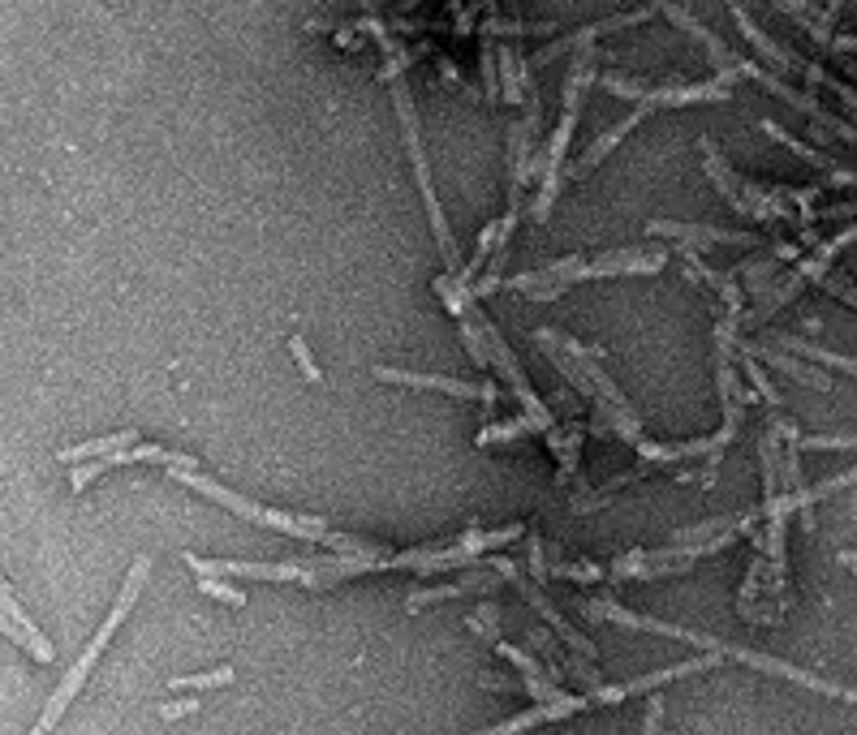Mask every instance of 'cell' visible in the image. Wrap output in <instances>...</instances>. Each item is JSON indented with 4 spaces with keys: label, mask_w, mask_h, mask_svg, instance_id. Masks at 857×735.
<instances>
[{
    "label": "cell",
    "mask_w": 857,
    "mask_h": 735,
    "mask_svg": "<svg viewBox=\"0 0 857 735\" xmlns=\"http://www.w3.org/2000/svg\"><path fill=\"white\" fill-rule=\"evenodd\" d=\"M198 705H203V702H195V693H190V697H181V702H156V718L173 723V718H186V714H195Z\"/></svg>",
    "instance_id": "cell-32"
},
{
    "label": "cell",
    "mask_w": 857,
    "mask_h": 735,
    "mask_svg": "<svg viewBox=\"0 0 857 735\" xmlns=\"http://www.w3.org/2000/svg\"><path fill=\"white\" fill-rule=\"evenodd\" d=\"M229 679H233V667H211V672L168 679V693H207V688H220V684H229Z\"/></svg>",
    "instance_id": "cell-23"
},
{
    "label": "cell",
    "mask_w": 857,
    "mask_h": 735,
    "mask_svg": "<svg viewBox=\"0 0 857 735\" xmlns=\"http://www.w3.org/2000/svg\"><path fill=\"white\" fill-rule=\"evenodd\" d=\"M138 439V430H121V435H104V439H91V444H73V448H61L57 460H69V465H82V460H99V456H112V451H126Z\"/></svg>",
    "instance_id": "cell-20"
},
{
    "label": "cell",
    "mask_w": 857,
    "mask_h": 735,
    "mask_svg": "<svg viewBox=\"0 0 857 735\" xmlns=\"http://www.w3.org/2000/svg\"><path fill=\"white\" fill-rule=\"evenodd\" d=\"M698 156H702V168H707L711 186L725 193L728 207H732L737 216H746V220H759V225L797 220V211H792L789 202H785L780 186H755V181H746V177H741V172H737V168L725 160V151H720L711 138H698Z\"/></svg>",
    "instance_id": "cell-9"
},
{
    "label": "cell",
    "mask_w": 857,
    "mask_h": 735,
    "mask_svg": "<svg viewBox=\"0 0 857 735\" xmlns=\"http://www.w3.org/2000/svg\"><path fill=\"white\" fill-rule=\"evenodd\" d=\"M380 384H401V387H423V391H444V396H457V400H483L495 405L500 387L495 384H465V379H449V375H418V370H396V366H375L371 370Z\"/></svg>",
    "instance_id": "cell-15"
},
{
    "label": "cell",
    "mask_w": 857,
    "mask_h": 735,
    "mask_svg": "<svg viewBox=\"0 0 857 735\" xmlns=\"http://www.w3.org/2000/svg\"><path fill=\"white\" fill-rule=\"evenodd\" d=\"M474 568H495V573L504 576V580H509V585H513V589H518V594L526 598L530 607L539 610V619H543V624H548V628H552L556 637L569 640V649H573L578 658H587V663H599V649H594L591 640L582 637V633H578V628H573V624L564 619L561 610L552 607V598H548V594L539 589V580H526V576L518 573V564H513V559H504V555H483V559H479Z\"/></svg>",
    "instance_id": "cell-12"
},
{
    "label": "cell",
    "mask_w": 857,
    "mask_h": 735,
    "mask_svg": "<svg viewBox=\"0 0 857 735\" xmlns=\"http://www.w3.org/2000/svg\"><path fill=\"white\" fill-rule=\"evenodd\" d=\"M483 684H487V688H500V693H513V688H518V684L504 679V675H483Z\"/></svg>",
    "instance_id": "cell-36"
},
{
    "label": "cell",
    "mask_w": 857,
    "mask_h": 735,
    "mask_svg": "<svg viewBox=\"0 0 857 735\" xmlns=\"http://www.w3.org/2000/svg\"><path fill=\"white\" fill-rule=\"evenodd\" d=\"M737 538H746V534H720V538H711V543L663 546V550H629V555L608 564V576H612V580H656V576H668V573H686L693 559H707V555L732 546Z\"/></svg>",
    "instance_id": "cell-11"
},
{
    "label": "cell",
    "mask_w": 857,
    "mask_h": 735,
    "mask_svg": "<svg viewBox=\"0 0 857 735\" xmlns=\"http://www.w3.org/2000/svg\"><path fill=\"white\" fill-rule=\"evenodd\" d=\"M462 310H465V319L479 327V336H483V345H487V357H492V366L500 370V379L513 387V396L522 400L526 417L534 421V426H539V435H552V430H556V417L548 414V405H543V400H539V391L530 387L526 370H522L518 352L509 349V340L500 336V327H495V322L483 315V306H479L474 288H462Z\"/></svg>",
    "instance_id": "cell-10"
},
{
    "label": "cell",
    "mask_w": 857,
    "mask_h": 735,
    "mask_svg": "<svg viewBox=\"0 0 857 735\" xmlns=\"http://www.w3.org/2000/svg\"><path fill=\"white\" fill-rule=\"evenodd\" d=\"M737 357H741V366H746V375H750V384H755V391H759L762 400L771 405V409H780V391H776V384L767 379V370H762V361L759 357H750L746 349H737Z\"/></svg>",
    "instance_id": "cell-27"
},
{
    "label": "cell",
    "mask_w": 857,
    "mask_h": 735,
    "mask_svg": "<svg viewBox=\"0 0 857 735\" xmlns=\"http://www.w3.org/2000/svg\"><path fill=\"white\" fill-rule=\"evenodd\" d=\"M840 564H845L849 573H857V550H845V555H840Z\"/></svg>",
    "instance_id": "cell-37"
},
{
    "label": "cell",
    "mask_w": 857,
    "mask_h": 735,
    "mask_svg": "<svg viewBox=\"0 0 857 735\" xmlns=\"http://www.w3.org/2000/svg\"><path fill=\"white\" fill-rule=\"evenodd\" d=\"M0 615H9V619H13V624L27 633V637H31L35 658H39V663H52V658H57V645H52V640H48L43 633H39V628H35V619L27 615V607L18 603V594H13L4 580H0Z\"/></svg>",
    "instance_id": "cell-19"
},
{
    "label": "cell",
    "mask_w": 857,
    "mask_h": 735,
    "mask_svg": "<svg viewBox=\"0 0 857 735\" xmlns=\"http://www.w3.org/2000/svg\"><path fill=\"white\" fill-rule=\"evenodd\" d=\"M289 352H294L297 370H302V375H306L311 384H319V379H324V375H319V366H315V357H311V349H306V340H302V336H294V340H289Z\"/></svg>",
    "instance_id": "cell-31"
},
{
    "label": "cell",
    "mask_w": 857,
    "mask_h": 735,
    "mask_svg": "<svg viewBox=\"0 0 857 735\" xmlns=\"http://www.w3.org/2000/svg\"><path fill=\"white\" fill-rule=\"evenodd\" d=\"M530 645L548 658V672H552V679L569 675V658H564V649L556 645V633H552V628H530Z\"/></svg>",
    "instance_id": "cell-24"
},
{
    "label": "cell",
    "mask_w": 857,
    "mask_h": 735,
    "mask_svg": "<svg viewBox=\"0 0 857 735\" xmlns=\"http://www.w3.org/2000/svg\"><path fill=\"white\" fill-rule=\"evenodd\" d=\"M147 576H151V559L147 555H138L130 564V573H126V580H121V594H117V603H112V610H108V619L96 628V637H91V645L78 654V663L69 667V675L61 679V688L52 693V702L43 705V714H39V723L31 727V735H52V727L66 718V709L69 702L82 693V684L91 679V672H96V663H99V654H104V645L112 640V633L126 624V615L134 610V603H138V594H142V585H147Z\"/></svg>",
    "instance_id": "cell-8"
},
{
    "label": "cell",
    "mask_w": 857,
    "mask_h": 735,
    "mask_svg": "<svg viewBox=\"0 0 857 735\" xmlns=\"http://www.w3.org/2000/svg\"><path fill=\"white\" fill-rule=\"evenodd\" d=\"M806 451H857V435H801Z\"/></svg>",
    "instance_id": "cell-29"
},
{
    "label": "cell",
    "mask_w": 857,
    "mask_h": 735,
    "mask_svg": "<svg viewBox=\"0 0 857 735\" xmlns=\"http://www.w3.org/2000/svg\"><path fill=\"white\" fill-rule=\"evenodd\" d=\"M582 435H587L582 426H573L569 435H564V430H552V435H543V439H548V448H552V456L561 460V481H569V474L578 469V451H582Z\"/></svg>",
    "instance_id": "cell-22"
},
{
    "label": "cell",
    "mask_w": 857,
    "mask_h": 735,
    "mask_svg": "<svg viewBox=\"0 0 857 735\" xmlns=\"http://www.w3.org/2000/svg\"><path fill=\"white\" fill-rule=\"evenodd\" d=\"M599 82V52L587 48L578 52V61L569 64V78H564V108H561V121L552 129L548 147L539 151V193L530 202V216L534 225H543L556 207V198L564 190V177H569V142H573V129H578V117H582V99Z\"/></svg>",
    "instance_id": "cell-7"
},
{
    "label": "cell",
    "mask_w": 857,
    "mask_h": 735,
    "mask_svg": "<svg viewBox=\"0 0 857 735\" xmlns=\"http://www.w3.org/2000/svg\"><path fill=\"white\" fill-rule=\"evenodd\" d=\"M548 576H564V580H603L608 568H603V564H591V559H556V564H548Z\"/></svg>",
    "instance_id": "cell-26"
},
{
    "label": "cell",
    "mask_w": 857,
    "mask_h": 735,
    "mask_svg": "<svg viewBox=\"0 0 857 735\" xmlns=\"http://www.w3.org/2000/svg\"><path fill=\"white\" fill-rule=\"evenodd\" d=\"M504 576L495 573H487V568H474V573L465 576V580H457V585H431V589H414L410 594V603H405V610L414 615V610H423V607H431V603H444V598H462V594H487V589H495Z\"/></svg>",
    "instance_id": "cell-18"
},
{
    "label": "cell",
    "mask_w": 857,
    "mask_h": 735,
    "mask_svg": "<svg viewBox=\"0 0 857 735\" xmlns=\"http://www.w3.org/2000/svg\"><path fill=\"white\" fill-rule=\"evenodd\" d=\"M186 564L190 573L198 576H255V580H302L306 568L302 559H289V564H246V559H203V555H190L186 550Z\"/></svg>",
    "instance_id": "cell-16"
},
{
    "label": "cell",
    "mask_w": 857,
    "mask_h": 735,
    "mask_svg": "<svg viewBox=\"0 0 857 735\" xmlns=\"http://www.w3.org/2000/svg\"><path fill=\"white\" fill-rule=\"evenodd\" d=\"M771 345L785 352H797V357H810V361H819V366H831V370H845V375L857 379V357H840V352L831 349H819V345H810V340H801V336H776Z\"/></svg>",
    "instance_id": "cell-21"
},
{
    "label": "cell",
    "mask_w": 857,
    "mask_h": 735,
    "mask_svg": "<svg viewBox=\"0 0 857 735\" xmlns=\"http://www.w3.org/2000/svg\"><path fill=\"white\" fill-rule=\"evenodd\" d=\"M647 18H651V4H647V9H633V13H612V18H603V22H591V27H578V31L561 34L556 43L539 48L534 57H526V64H530V69H539V64L561 61V57H569V52H587V48H594V43H599L603 34L629 31V27H642Z\"/></svg>",
    "instance_id": "cell-13"
},
{
    "label": "cell",
    "mask_w": 857,
    "mask_h": 735,
    "mask_svg": "<svg viewBox=\"0 0 857 735\" xmlns=\"http://www.w3.org/2000/svg\"><path fill=\"white\" fill-rule=\"evenodd\" d=\"M737 349H746L750 357H759L762 366H771V370H785V375H792L797 384L819 387V391H831V379H827L824 370H815L810 361H797L792 352L776 349V345H750V340H737Z\"/></svg>",
    "instance_id": "cell-17"
},
{
    "label": "cell",
    "mask_w": 857,
    "mask_h": 735,
    "mask_svg": "<svg viewBox=\"0 0 857 735\" xmlns=\"http://www.w3.org/2000/svg\"><path fill=\"white\" fill-rule=\"evenodd\" d=\"M651 237H668L681 250H707V246H732V250H759V232H737V228H716V225H672V220H651L647 225Z\"/></svg>",
    "instance_id": "cell-14"
},
{
    "label": "cell",
    "mask_w": 857,
    "mask_h": 735,
    "mask_svg": "<svg viewBox=\"0 0 857 735\" xmlns=\"http://www.w3.org/2000/svg\"><path fill=\"white\" fill-rule=\"evenodd\" d=\"M732 73H716V78H707V82H681V87H642V82H629L621 73H599V87H608L612 96L621 99H638V108L621 117L617 126H608L599 138H594L591 147L582 151V160L573 168V177H591L599 163L608 160L621 142H625L633 129L642 126L647 117H656V112H677V108H698V103H732L737 91H732Z\"/></svg>",
    "instance_id": "cell-3"
},
{
    "label": "cell",
    "mask_w": 857,
    "mask_h": 735,
    "mask_svg": "<svg viewBox=\"0 0 857 735\" xmlns=\"http://www.w3.org/2000/svg\"><path fill=\"white\" fill-rule=\"evenodd\" d=\"M854 481H857V465H854V469H845V474H836V478L819 481V486H815L810 495L819 499V495H831V490H840V486H854Z\"/></svg>",
    "instance_id": "cell-33"
},
{
    "label": "cell",
    "mask_w": 857,
    "mask_h": 735,
    "mask_svg": "<svg viewBox=\"0 0 857 735\" xmlns=\"http://www.w3.org/2000/svg\"><path fill=\"white\" fill-rule=\"evenodd\" d=\"M819 285H824L831 297H840L845 306H854V310H857V285L849 280V276H845V271H836V267H831V271H827Z\"/></svg>",
    "instance_id": "cell-30"
},
{
    "label": "cell",
    "mask_w": 857,
    "mask_h": 735,
    "mask_svg": "<svg viewBox=\"0 0 857 735\" xmlns=\"http://www.w3.org/2000/svg\"><path fill=\"white\" fill-rule=\"evenodd\" d=\"M668 250L663 246H625V250H603V255H569L556 258L539 271L500 280L495 288H518L530 301H552L564 288L587 285V280H612V276H660L668 267Z\"/></svg>",
    "instance_id": "cell-6"
},
{
    "label": "cell",
    "mask_w": 857,
    "mask_h": 735,
    "mask_svg": "<svg viewBox=\"0 0 857 735\" xmlns=\"http://www.w3.org/2000/svg\"><path fill=\"white\" fill-rule=\"evenodd\" d=\"M587 610H591L594 619H612V624H621V628L690 640V645H698L702 654L732 658V663H741V667H755V672H762V675H780V679L801 684V688H810V693H827V697H840V702L857 705V688H845V684L824 679V675H815V672H801V667H792V663H785V658H771V654H759V649H741V645H728V640H716V637H707V633H693V628H681V624H663V619H651V615H638V610L617 607V603H608V598H603V603H587Z\"/></svg>",
    "instance_id": "cell-5"
},
{
    "label": "cell",
    "mask_w": 857,
    "mask_h": 735,
    "mask_svg": "<svg viewBox=\"0 0 857 735\" xmlns=\"http://www.w3.org/2000/svg\"><path fill=\"white\" fill-rule=\"evenodd\" d=\"M651 9H660L663 18L672 22V27H681V31L690 34L693 43H702L707 48V57L720 64V73H732V78H755L762 91H771L776 99H785L789 108H797L801 117H810L815 126H824L827 133H836V138H845L849 147H857V126H849L845 117H831L819 99L810 96V91H801V87H789L780 73H771V69H762L759 61H750V57H737L732 48H728L720 34L711 31V27H702L698 18H693L690 9H681V4H672V0H651Z\"/></svg>",
    "instance_id": "cell-4"
},
{
    "label": "cell",
    "mask_w": 857,
    "mask_h": 735,
    "mask_svg": "<svg viewBox=\"0 0 857 735\" xmlns=\"http://www.w3.org/2000/svg\"><path fill=\"white\" fill-rule=\"evenodd\" d=\"M363 31L384 48V82L393 91V108L396 121H401V133H405V151H410V163H414V181H418V193H423V207L431 216V232H435V246H440V258H444V276H462V255H457V241H453V228H449V216H444V202H440V190L431 181V163H427V147H423V126H418V112H414V96H410V82H405V64L414 61L418 52H401L393 43V31L375 18H366Z\"/></svg>",
    "instance_id": "cell-2"
},
{
    "label": "cell",
    "mask_w": 857,
    "mask_h": 735,
    "mask_svg": "<svg viewBox=\"0 0 857 735\" xmlns=\"http://www.w3.org/2000/svg\"><path fill=\"white\" fill-rule=\"evenodd\" d=\"M526 525H504V529H470L457 543L444 546H410V550H380V555H311L302 559V585L306 589H332L341 580H354L366 573H453V568H474L492 546L518 543Z\"/></svg>",
    "instance_id": "cell-1"
},
{
    "label": "cell",
    "mask_w": 857,
    "mask_h": 735,
    "mask_svg": "<svg viewBox=\"0 0 857 735\" xmlns=\"http://www.w3.org/2000/svg\"><path fill=\"white\" fill-rule=\"evenodd\" d=\"M530 573H534V580L548 576V555H543V543H539V538H530Z\"/></svg>",
    "instance_id": "cell-35"
},
{
    "label": "cell",
    "mask_w": 857,
    "mask_h": 735,
    "mask_svg": "<svg viewBox=\"0 0 857 735\" xmlns=\"http://www.w3.org/2000/svg\"><path fill=\"white\" fill-rule=\"evenodd\" d=\"M198 589L203 594H211V598H220V603H229V607H246V594L229 585L225 576H198Z\"/></svg>",
    "instance_id": "cell-28"
},
{
    "label": "cell",
    "mask_w": 857,
    "mask_h": 735,
    "mask_svg": "<svg viewBox=\"0 0 857 735\" xmlns=\"http://www.w3.org/2000/svg\"><path fill=\"white\" fill-rule=\"evenodd\" d=\"M663 727V702L660 697H651V705H647V723H642V735H660Z\"/></svg>",
    "instance_id": "cell-34"
},
{
    "label": "cell",
    "mask_w": 857,
    "mask_h": 735,
    "mask_svg": "<svg viewBox=\"0 0 857 735\" xmlns=\"http://www.w3.org/2000/svg\"><path fill=\"white\" fill-rule=\"evenodd\" d=\"M530 430H539L526 414L522 417H509V421H495L487 430H479V444L487 448V444H504V439H518V435H530Z\"/></svg>",
    "instance_id": "cell-25"
}]
</instances>
